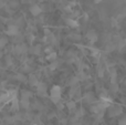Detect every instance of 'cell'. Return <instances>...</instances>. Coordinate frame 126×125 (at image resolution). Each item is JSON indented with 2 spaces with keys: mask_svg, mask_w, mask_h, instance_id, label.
I'll return each mask as SVG.
<instances>
[{
  "mask_svg": "<svg viewBox=\"0 0 126 125\" xmlns=\"http://www.w3.org/2000/svg\"><path fill=\"white\" fill-rule=\"evenodd\" d=\"M19 105H20V108H22V109H29V106H30V101H29V100L21 99L19 101Z\"/></svg>",
  "mask_w": 126,
  "mask_h": 125,
  "instance_id": "cell-13",
  "label": "cell"
},
{
  "mask_svg": "<svg viewBox=\"0 0 126 125\" xmlns=\"http://www.w3.org/2000/svg\"><path fill=\"white\" fill-rule=\"evenodd\" d=\"M86 37H87V39H89L90 41L92 42V43H94V42L97 40V34H96L94 31H89V32H87V35H86Z\"/></svg>",
  "mask_w": 126,
  "mask_h": 125,
  "instance_id": "cell-10",
  "label": "cell"
},
{
  "mask_svg": "<svg viewBox=\"0 0 126 125\" xmlns=\"http://www.w3.org/2000/svg\"><path fill=\"white\" fill-rule=\"evenodd\" d=\"M34 39H35V37L32 34V33H30V34H28V40H29V42H30V43H32V42L34 41Z\"/></svg>",
  "mask_w": 126,
  "mask_h": 125,
  "instance_id": "cell-24",
  "label": "cell"
},
{
  "mask_svg": "<svg viewBox=\"0 0 126 125\" xmlns=\"http://www.w3.org/2000/svg\"><path fill=\"white\" fill-rule=\"evenodd\" d=\"M20 108L19 105V100L17 99V97H15V99L11 100V111H13V112H16V111H18Z\"/></svg>",
  "mask_w": 126,
  "mask_h": 125,
  "instance_id": "cell-8",
  "label": "cell"
},
{
  "mask_svg": "<svg viewBox=\"0 0 126 125\" xmlns=\"http://www.w3.org/2000/svg\"><path fill=\"white\" fill-rule=\"evenodd\" d=\"M8 44V38L7 37H0V50L6 48Z\"/></svg>",
  "mask_w": 126,
  "mask_h": 125,
  "instance_id": "cell-17",
  "label": "cell"
},
{
  "mask_svg": "<svg viewBox=\"0 0 126 125\" xmlns=\"http://www.w3.org/2000/svg\"><path fill=\"white\" fill-rule=\"evenodd\" d=\"M28 81H29V83H30L31 86H37L38 84H39V80L37 79V77H35L34 74H30Z\"/></svg>",
  "mask_w": 126,
  "mask_h": 125,
  "instance_id": "cell-9",
  "label": "cell"
},
{
  "mask_svg": "<svg viewBox=\"0 0 126 125\" xmlns=\"http://www.w3.org/2000/svg\"><path fill=\"white\" fill-rule=\"evenodd\" d=\"M0 125H4V124H3V123H2V124H0Z\"/></svg>",
  "mask_w": 126,
  "mask_h": 125,
  "instance_id": "cell-31",
  "label": "cell"
},
{
  "mask_svg": "<svg viewBox=\"0 0 126 125\" xmlns=\"http://www.w3.org/2000/svg\"><path fill=\"white\" fill-rule=\"evenodd\" d=\"M3 58V52H2V50H0V59H2Z\"/></svg>",
  "mask_w": 126,
  "mask_h": 125,
  "instance_id": "cell-29",
  "label": "cell"
},
{
  "mask_svg": "<svg viewBox=\"0 0 126 125\" xmlns=\"http://www.w3.org/2000/svg\"><path fill=\"white\" fill-rule=\"evenodd\" d=\"M35 88H37L38 94L39 95H41V96H46L47 95V91H48V89H47L46 83H43V82H39V84H38Z\"/></svg>",
  "mask_w": 126,
  "mask_h": 125,
  "instance_id": "cell-4",
  "label": "cell"
},
{
  "mask_svg": "<svg viewBox=\"0 0 126 125\" xmlns=\"http://www.w3.org/2000/svg\"><path fill=\"white\" fill-rule=\"evenodd\" d=\"M57 68H58V62H57V61L51 62V64H50V66H49V69H50L51 71H54Z\"/></svg>",
  "mask_w": 126,
  "mask_h": 125,
  "instance_id": "cell-20",
  "label": "cell"
},
{
  "mask_svg": "<svg viewBox=\"0 0 126 125\" xmlns=\"http://www.w3.org/2000/svg\"><path fill=\"white\" fill-rule=\"evenodd\" d=\"M6 64L8 66L12 65V58H11V55H8V57L6 58Z\"/></svg>",
  "mask_w": 126,
  "mask_h": 125,
  "instance_id": "cell-22",
  "label": "cell"
},
{
  "mask_svg": "<svg viewBox=\"0 0 126 125\" xmlns=\"http://www.w3.org/2000/svg\"><path fill=\"white\" fill-rule=\"evenodd\" d=\"M29 51V48L27 47L26 43H17L13 46V53L16 54H24Z\"/></svg>",
  "mask_w": 126,
  "mask_h": 125,
  "instance_id": "cell-2",
  "label": "cell"
},
{
  "mask_svg": "<svg viewBox=\"0 0 126 125\" xmlns=\"http://www.w3.org/2000/svg\"><path fill=\"white\" fill-rule=\"evenodd\" d=\"M15 79L18 80V81H20V82H27L28 81V78H27L23 73H18V74H16Z\"/></svg>",
  "mask_w": 126,
  "mask_h": 125,
  "instance_id": "cell-16",
  "label": "cell"
},
{
  "mask_svg": "<svg viewBox=\"0 0 126 125\" xmlns=\"http://www.w3.org/2000/svg\"><path fill=\"white\" fill-rule=\"evenodd\" d=\"M3 6H4V1L3 0H0V9H1Z\"/></svg>",
  "mask_w": 126,
  "mask_h": 125,
  "instance_id": "cell-28",
  "label": "cell"
},
{
  "mask_svg": "<svg viewBox=\"0 0 126 125\" xmlns=\"http://www.w3.org/2000/svg\"><path fill=\"white\" fill-rule=\"evenodd\" d=\"M92 55H93V57H95V58H98L101 55L100 50H97V49H93V50H92Z\"/></svg>",
  "mask_w": 126,
  "mask_h": 125,
  "instance_id": "cell-21",
  "label": "cell"
},
{
  "mask_svg": "<svg viewBox=\"0 0 126 125\" xmlns=\"http://www.w3.org/2000/svg\"><path fill=\"white\" fill-rule=\"evenodd\" d=\"M120 125H126V116L123 117L122 120H120Z\"/></svg>",
  "mask_w": 126,
  "mask_h": 125,
  "instance_id": "cell-26",
  "label": "cell"
},
{
  "mask_svg": "<svg viewBox=\"0 0 126 125\" xmlns=\"http://www.w3.org/2000/svg\"><path fill=\"white\" fill-rule=\"evenodd\" d=\"M83 114H84V110H83V109H79V110L76 111V113H75L76 117H82Z\"/></svg>",
  "mask_w": 126,
  "mask_h": 125,
  "instance_id": "cell-23",
  "label": "cell"
},
{
  "mask_svg": "<svg viewBox=\"0 0 126 125\" xmlns=\"http://www.w3.org/2000/svg\"><path fill=\"white\" fill-rule=\"evenodd\" d=\"M29 51H30L32 54L38 55V54H40V53H41V46H40V44H35V46H32L30 49H29Z\"/></svg>",
  "mask_w": 126,
  "mask_h": 125,
  "instance_id": "cell-7",
  "label": "cell"
},
{
  "mask_svg": "<svg viewBox=\"0 0 126 125\" xmlns=\"http://www.w3.org/2000/svg\"><path fill=\"white\" fill-rule=\"evenodd\" d=\"M44 52H46V53H48V54H49V53H51V52H52V48H51V47H49V48H47L46 50H44Z\"/></svg>",
  "mask_w": 126,
  "mask_h": 125,
  "instance_id": "cell-27",
  "label": "cell"
},
{
  "mask_svg": "<svg viewBox=\"0 0 126 125\" xmlns=\"http://www.w3.org/2000/svg\"><path fill=\"white\" fill-rule=\"evenodd\" d=\"M16 123L15 116H6L3 119V124L4 125H13Z\"/></svg>",
  "mask_w": 126,
  "mask_h": 125,
  "instance_id": "cell-11",
  "label": "cell"
},
{
  "mask_svg": "<svg viewBox=\"0 0 126 125\" xmlns=\"http://www.w3.org/2000/svg\"><path fill=\"white\" fill-rule=\"evenodd\" d=\"M30 12H31V15H32L33 17H38V16L41 15L42 9H41V7H40L39 4H33V6L30 7Z\"/></svg>",
  "mask_w": 126,
  "mask_h": 125,
  "instance_id": "cell-5",
  "label": "cell"
},
{
  "mask_svg": "<svg viewBox=\"0 0 126 125\" xmlns=\"http://www.w3.org/2000/svg\"><path fill=\"white\" fill-rule=\"evenodd\" d=\"M98 77L100 78L104 77V69H100V70H98Z\"/></svg>",
  "mask_w": 126,
  "mask_h": 125,
  "instance_id": "cell-25",
  "label": "cell"
},
{
  "mask_svg": "<svg viewBox=\"0 0 126 125\" xmlns=\"http://www.w3.org/2000/svg\"><path fill=\"white\" fill-rule=\"evenodd\" d=\"M66 106H67V109H69L70 111H73V110H75L76 104H75V102L74 101H70V102H67L66 103Z\"/></svg>",
  "mask_w": 126,
  "mask_h": 125,
  "instance_id": "cell-19",
  "label": "cell"
},
{
  "mask_svg": "<svg viewBox=\"0 0 126 125\" xmlns=\"http://www.w3.org/2000/svg\"><path fill=\"white\" fill-rule=\"evenodd\" d=\"M0 71H1V69H0Z\"/></svg>",
  "mask_w": 126,
  "mask_h": 125,
  "instance_id": "cell-33",
  "label": "cell"
},
{
  "mask_svg": "<svg viewBox=\"0 0 126 125\" xmlns=\"http://www.w3.org/2000/svg\"><path fill=\"white\" fill-rule=\"evenodd\" d=\"M18 33H19V27L17 24H10L6 30V34L10 35V37H16L18 35Z\"/></svg>",
  "mask_w": 126,
  "mask_h": 125,
  "instance_id": "cell-3",
  "label": "cell"
},
{
  "mask_svg": "<svg viewBox=\"0 0 126 125\" xmlns=\"http://www.w3.org/2000/svg\"><path fill=\"white\" fill-rule=\"evenodd\" d=\"M8 101H11V99L8 95V93H3V94L0 95V104H4Z\"/></svg>",
  "mask_w": 126,
  "mask_h": 125,
  "instance_id": "cell-14",
  "label": "cell"
},
{
  "mask_svg": "<svg viewBox=\"0 0 126 125\" xmlns=\"http://www.w3.org/2000/svg\"><path fill=\"white\" fill-rule=\"evenodd\" d=\"M101 1H102V0H94V2H95V3H100Z\"/></svg>",
  "mask_w": 126,
  "mask_h": 125,
  "instance_id": "cell-30",
  "label": "cell"
},
{
  "mask_svg": "<svg viewBox=\"0 0 126 125\" xmlns=\"http://www.w3.org/2000/svg\"><path fill=\"white\" fill-rule=\"evenodd\" d=\"M57 58H58V54H57V52H54V51H52L51 53H49V54L47 55V60L50 62L57 61Z\"/></svg>",
  "mask_w": 126,
  "mask_h": 125,
  "instance_id": "cell-15",
  "label": "cell"
},
{
  "mask_svg": "<svg viewBox=\"0 0 126 125\" xmlns=\"http://www.w3.org/2000/svg\"><path fill=\"white\" fill-rule=\"evenodd\" d=\"M66 23L69 27H71V28H78L79 27V23L76 20L72 19V18H69V19H66Z\"/></svg>",
  "mask_w": 126,
  "mask_h": 125,
  "instance_id": "cell-12",
  "label": "cell"
},
{
  "mask_svg": "<svg viewBox=\"0 0 126 125\" xmlns=\"http://www.w3.org/2000/svg\"><path fill=\"white\" fill-rule=\"evenodd\" d=\"M31 96H32V93H31L30 91H22L21 92V99L29 100Z\"/></svg>",
  "mask_w": 126,
  "mask_h": 125,
  "instance_id": "cell-18",
  "label": "cell"
},
{
  "mask_svg": "<svg viewBox=\"0 0 126 125\" xmlns=\"http://www.w3.org/2000/svg\"><path fill=\"white\" fill-rule=\"evenodd\" d=\"M61 88L59 85H53L50 92V99L54 104H59L60 100H61Z\"/></svg>",
  "mask_w": 126,
  "mask_h": 125,
  "instance_id": "cell-1",
  "label": "cell"
},
{
  "mask_svg": "<svg viewBox=\"0 0 126 125\" xmlns=\"http://www.w3.org/2000/svg\"><path fill=\"white\" fill-rule=\"evenodd\" d=\"M125 46H126V40H125Z\"/></svg>",
  "mask_w": 126,
  "mask_h": 125,
  "instance_id": "cell-32",
  "label": "cell"
},
{
  "mask_svg": "<svg viewBox=\"0 0 126 125\" xmlns=\"http://www.w3.org/2000/svg\"><path fill=\"white\" fill-rule=\"evenodd\" d=\"M109 113L111 116H116L122 113V108L120 106H110L109 108Z\"/></svg>",
  "mask_w": 126,
  "mask_h": 125,
  "instance_id": "cell-6",
  "label": "cell"
}]
</instances>
